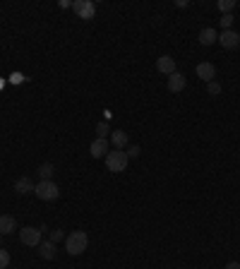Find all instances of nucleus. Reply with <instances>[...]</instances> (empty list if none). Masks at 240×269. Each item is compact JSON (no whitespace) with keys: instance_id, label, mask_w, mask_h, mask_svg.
Masks as SVG:
<instances>
[{"instance_id":"aec40b11","label":"nucleus","mask_w":240,"mask_h":269,"mask_svg":"<svg viewBox=\"0 0 240 269\" xmlns=\"http://www.w3.org/2000/svg\"><path fill=\"white\" fill-rule=\"evenodd\" d=\"M108 130H111V128H108V123H99V125H96V134H99L101 139H106Z\"/></svg>"},{"instance_id":"5701e85b","label":"nucleus","mask_w":240,"mask_h":269,"mask_svg":"<svg viewBox=\"0 0 240 269\" xmlns=\"http://www.w3.org/2000/svg\"><path fill=\"white\" fill-rule=\"evenodd\" d=\"M60 238H63V231H53V233H51V241L53 243H58Z\"/></svg>"},{"instance_id":"f8f14e48","label":"nucleus","mask_w":240,"mask_h":269,"mask_svg":"<svg viewBox=\"0 0 240 269\" xmlns=\"http://www.w3.org/2000/svg\"><path fill=\"white\" fill-rule=\"evenodd\" d=\"M156 67H159V72L163 75H173L175 72V60L171 55H161L159 60H156Z\"/></svg>"},{"instance_id":"6ab92c4d","label":"nucleus","mask_w":240,"mask_h":269,"mask_svg":"<svg viewBox=\"0 0 240 269\" xmlns=\"http://www.w3.org/2000/svg\"><path fill=\"white\" fill-rule=\"evenodd\" d=\"M7 265H10V253L0 248V269H7Z\"/></svg>"},{"instance_id":"412c9836","label":"nucleus","mask_w":240,"mask_h":269,"mask_svg":"<svg viewBox=\"0 0 240 269\" xmlns=\"http://www.w3.org/2000/svg\"><path fill=\"white\" fill-rule=\"evenodd\" d=\"M219 22H221V27H224V31H226V29H231V24H233V14H221Z\"/></svg>"},{"instance_id":"a211bd4d","label":"nucleus","mask_w":240,"mask_h":269,"mask_svg":"<svg viewBox=\"0 0 240 269\" xmlns=\"http://www.w3.org/2000/svg\"><path fill=\"white\" fill-rule=\"evenodd\" d=\"M207 92H209L212 96H219V94H221V84H219L216 80L209 82V84H207Z\"/></svg>"},{"instance_id":"1a4fd4ad","label":"nucleus","mask_w":240,"mask_h":269,"mask_svg":"<svg viewBox=\"0 0 240 269\" xmlns=\"http://www.w3.org/2000/svg\"><path fill=\"white\" fill-rule=\"evenodd\" d=\"M89 154H92L94 159H106V154H108V139H101V137H96L92 142V147H89Z\"/></svg>"},{"instance_id":"ddd939ff","label":"nucleus","mask_w":240,"mask_h":269,"mask_svg":"<svg viewBox=\"0 0 240 269\" xmlns=\"http://www.w3.org/2000/svg\"><path fill=\"white\" fill-rule=\"evenodd\" d=\"M111 142H113L116 149H122V151H125V147H130V137H127V133H122V130H116V133L111 134Z\"/></svg>"},{"instance_id":"b1692460","label":"nucleus","mask_w":240,"mask_h":269,"mask_svg":"<svg viewBox=\"0 0 240 269\" xmlns=\"http://www.w3.org/2000/svg\"><path fill=\"white\" fill-rule=\"evenodd\" d=\"M226 269H240V262H228Z\"/></svg>"},{"instance_id":"6e6552de","label":"nucleus","mask_w":240,"mask_h":269,"mask_svg":"<svg viewBox=\"0 0 240 269\" xmlns=\"http://www.w3.org/2000/svg\"><path fill=\"white\" fill-rule=\"evenodd\" d=\"M185 84H187V80H185V75H183V72H178V70H175L173 75H168V89H171L173 94L183 92V89H185Z\"/></svg>"},{"instance_id":"dca6fc26","label":"nucleus","mask_w":240,"mask_h":269,"mask_svg":"<svg viewBox=\"0 0 240 269\" xmlns=\"http://www.w3.org/2000/svg\"><path fill=\"white\" fill-rule=\"evenodd\" d=\"M36 173L41 175V180H51V175H53V163H41Z\"/></svg>"},{"instance_id":"9b49d317","label":"nucleus","mask_w":240,"mask_h":269,"mask_svg":"<svg viewBox=\"0 0 240 269\" xmlns=\"http://www.w3.org/2000/svg\"><path fill=\"white\" fill-rule=\"evenodd\" d=\"M197 39H200L202 46H212V43L219 41V34H216V29H214V27H204L200 31V36H197Z\"/></svg>"},{"instance_id":"39448f33","label":"nucleus","mask_w":240,"mask_h":269,"mask_svg":"<svg viewBox=\"0 0 240 269\" xmlns=\"http://www.w3.org/2000/svg\"><path fill=\"white\" fill-rule=\"evenodd\" d=\"M19 241L29 245V248H39L41 245V229H34V226H24L19 231Z\"/></svg>"},{"instance_id":"0eeeda50","label":"nucleus","mask_w":240,"mask_h":269,"mask_svg":"<svg viewBox=\"0 0 240 269\" xmlns=\"http://www.w3.org/2000/svg\"><path fill=\"white\" fill-rule=\"evenodd\" d=\"M195 72H197V77H200L202 82H214V77H216V67L212 65V63H197V67H195Z\"/></svg>"},{"instance_id":"7ed1b4c3","label":"nucleus","mask_w":240,"mask_h":269,"mask_svg":"<svg viewBox=\"0 0 240 269\" xmlns=\"http://www.w3.org/2000/svg\"><path fill=\"white\" fill-rule=\"evenodd\" d=\"M34 195H36L39 200H43V202H53V200H58L60 188L55 185L53 180H41L39 185L34 188Z\"/></svg>"},{"instance_id":"20e7f679","label":"nucleus","mask_w":240,"mask_h":269,"mask_svg":"<svg viewBox=\"0 0 240 269\" xmlns=\"http://www.w3.org/2000/svg\"><path fill=\"white\" fill-rule=\"evenodd\" d=\"M72 10H75V14H77L80 19H94L96 5H94L92 0H75V2H72Z\"/></svg>"},{"instance_id":"f03ea898","label":"nucleus","mask_w":240,"mask_h":269,"mask_svg":"<svg viewBox=\"0 0 240 269\" xmlns=\"http://www.w3.org/2000/svg\"><path fill=\"white\" fill-rule=\"evenodd\" d=\"M127 163H130V156L122 149H116V151H108L106 154V168L111 173H122L127 168Z\"/></svg>"},{"instance_id":"2eb2a0df","label":"nucleus","mask_w":240,"mask_h":269,"mask_svg":"<svg viewBox=\"0 0 240 269\" xmlns=\"http://www.w3.org/2000/svg\"><path fill=\"white\" fill-rule=\"evenodd\" d=\"M39 253H41L43 260H53L55 257V243L53 241H43L39 245Z\"/></svg>"},{"instance_id":"f257e3e1","label":"nucleus","mask_w":240,"mask_h":269,"mask_svg":"<svg viewBox=\"0 0 240 269\" xmlns=\"http://www.w3.org/2000/svg\"><path fill=\"white\" fill-rule=\"evenodd\" d=\"M87 245H89V238H87L84 231H72V233L65 238L67 255H82V253L87 250Z\"/></svg>"},{"instance_id":"f3484780","label":"nucleus","mask_w":240,"mask_h":269,"mask_svg":"<svg viewBox=\"0 0 240 269\" xmlns=\"http://www.w3.org/2000/svg\"><path fill=\"white\" fill-rule=\"evenodd\" d=\"M216 7H219L224 14H231V10L236 7V0H219V2H216Z\"/></svg>"},{"instance_id":"423d86ee","label":"nucleus","mask_w":240,"mask_h":269,"mask_svg":"<svg viewBox=\"0 0 240 269\" xmlns=\"http://www.w3.org/2000/svg\"><path fill=\"white\" fill-rule=\"evenodd\" d=\"M219 43L224 46V48H238L240 46V34L238 31H233V29H226V31H221L219 34Z\"/></svg>"},{"instance_id":"4be33fe9","label":"nucleus","mask_w":240,"mask_h":269,"mask_svg":"<svg viewBox=\"0 0 240 269\" xmlns=\"http://www.w3.org/2000/svg\"><path fill=\"white\" fill-rule=\"evenodd\" d=\"M139 154H142V149L137 147V144H130V147H127V156H130V159H137Z\"/></svg>"},{"instance_id":"4468645a","label":"nucleus","mask_w":240,"mask_h":269,"mask_svg":"<svg viewBox=\"0 0 240 269\" xmlns=\"http://www.w3.org/2000/svg\"><path fill=\"white\" fill-rule=\"evenodd\" d=\"M34 183L29 180V178H17L14 180V192H19V195H29V192H34Z\"/></svg>"},{"instance_id":"9d476101","label":"nucleus","mask_w":240,"mask_h":269,"mask_svg":"<svg viewBox=\"0 0 240 269\" xmlns=\"http://www.w3.org/2000/svg\"><path fill=\"white\" fill-rule=\"evenodd\" d=\"M17 231V219L10 214H2L0 216V236H10Z\"/></svg>"}]
</instances>
